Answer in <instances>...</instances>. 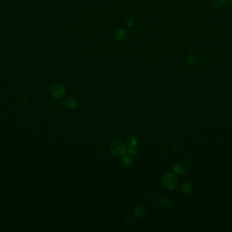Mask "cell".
<instances>
[{"mask_svg":"<svg viewBox=\"0 0 232 232\" xmlns=\"http://www.w3.org/2000/svg\"><path fill=\"white\" fill-rule=\"evenodd\" d=\"M179 183V178L177 175L173 173H167L162 178V185L168 190H173Z\"/></svg>","mask_w":232,"mask_h":232,"instance_id":"cell-1","label":"cell"},{"mask_svg":"<svg viewBox=\"0 0 232 232\" xmlns=\"http://www.w3.org/2000/svg\"><path fill=\"white\" fill-rule=\"evenodd\" d=\"M109 151L114 156H123L126 152V147L125 144L119 140L113 141L109 146Z\"/></svg>","mask_w":232,"mask_h":232,"instance_id":"cell-2","label":"cell"},{"mask_svg":"<svg viewBox=\"0 0 232 232\" xmlns=\"http://www.w3.org/2000/svg\"><path fill=\"white\" fill-rule=\"evenodd\" d=\"M51 93L56 99H61L66 93V88L61 83H55L51 87Z\"/></svg>","mask_w":232,"mask_h":232,"instance_id":"cell-3","label":"cell"},{"mask_svg":"<svg viewBox=\"0 0 232 232\" xmlns=\"http://www.w3.org/2000/svg\"><path fill=\"white\" fill-rule=\"evenodd\" d=\"M63 104L66 108L69 110H73L77 106V102L76 100L72 97H67L65 98Z\"/></svg>","mask_w":232,"mask_h":232,"instance_id":"cell-4","label":"cell"},{"mask_svg":"<svg viewBox=\"0 0 232 232\" xmlns=\"http://www.w3.org/2000/svg\"><path fill=\"white\" fill-rule=\"evenodd\" d=\"M180 189L182 193L185 195H190L192 191V187L191 184L187 181L183 182L181 185Z\"/></svg>","mask_w":232,"mask_h":232,"instance_id":"cell-5","label":"cell"},{"mask_svg":"<svg viewBox=\"0 0 232 232\" xmlns=\"http://www.w3.org/2000/svg\"><path fill=\"white\" fill-rule=\"evenodd\" d=\"M145 214V209L141 204H137L134 208V214L136 218H142Z\"/></svg>","mask_w":232,"mask_h":232,"instance_id":"cell-6","label":"cell"},{"mask_svg":"<svg viewBox=\"0 0 232 232\" xmlns=\"http://www.w3.org/2000/svg\"><path fill=\"white\" fill-rule=\"evenodd\" d=\"M173 170L176 174L183 175L187 172V167L183 163H177L173 167Z\"/></svg>","mask_w":232,"mask_h":232,"instance_id":"cell-7","label":"cell"},{"mask_svg":"<svg viewBox=\"0 0 232 232\" xmlns=\"http://www.w3.org/2000/svg\"><path fill=\"white\" fill-rule=\"evenodd\" d=\"M172 201L171 199L167 197V196H163L159 200V204L162 208H168L171 205Z\"/></svg>","mask_w":232,"mask_h":232,"instance_id":"cell-8","label":"cell"},{"mask_svg":"<svg viewBox=\"0 0 232 232\" xmlns=\"http://www.w3.org/2000/svg\"><path fill=\"white\" fill-rule=\"evenodd\" d=\"M128 35L127 31L124 29H119L116 32L115 34V38L117 41H124L126 40V38Z\"/></svg>","mask_w":232,"mask_h":232,"instance_id":"cell-9","label":"cell"},{"mask_svg":"<svg viewBox=\"0 0 232 232\" xmlns=\"http://www.w3.org/2000/svg\"><path fill=\"white\" fill-rule=\"evenodd\" d=\"M122 163L124 166H126V167H127V168L131 167L132 163H133L132 159L131 158V156H130L129 155H124L122 157Z\"/></svg>","mask_w":232,"mask_h":232,"instance_id":"cell-10","label":"cell"},{"mask_svg":"<svg viewBox=\"0 0 232 232\" xmlns=\"http://www.w3.org/2000/svg\"><path fill=\"white\" fill-rule=\"evenodd\" d=\"M126 145L128 147H135L136 146L137 143H138V140L136 137L133 136H130L128 137L126 139Z\"/></svg>","mask_w":232,"mask_h":232,"instance_id":"cell-11","label":"cell"},{"mask_svg":"<svg viewBox=\"0 0 232 232\" xmlns=\"http://www.w3.org/2000/svg\"><path fill=\"white\" fill-rule=\"evenodd\" d=\"M127 153H128V155H129L130 156L135 157L139 155V149L136 148V146L129 147V149L127 150Z\"/></svg>","mask_w":232,"mask_h":232,"instance_id":"cell-12","label":"cell"},{"mask_svg":"<svg viewBox=\"0 0 232 232\" xmlns=\"http://www.w3.org/2000/svg\"><path fill=\"white\" fill-rule=\"evenodd\" d=\"M196 60H197V58H196V55L195 54H190L189 55L188 57V61L189 63L190 64H194Z\"/></svg>","mask_w":232,"mask_h":232,"instance_id":"cell-13","label":"cell"},{"mask_svg":"<svg viewBox=\"0 0 232 232\" xmlns=\"http://www.w3.org/2000/svg\"><path fill=\"white\" fill-rule=\"evenodd\" d=\"M225 0H213V3L214 5L216 6V7H221L223 6L225 4Z\"/></svg>","mask_w":232,"mask_h":232,"instance_id":"cell-14","label":"cell"},{"mask_svg":"<svg viewBox=\"0 0 232 232\" xmlns=\"http://www.w3.org/2000/svg\"><path fill=\"white\" fill-rule=\"evenodd\" d=\"M133 22H134V21H133L132 18H131V21H130V18H129V19H128V21H127L126 23H127V25H128L129 26H132L134 24Z\"/></svg>","mask_w":232,"mask_h":232,"instance_id":"cell-15","label":"cell"}]
</instances>
